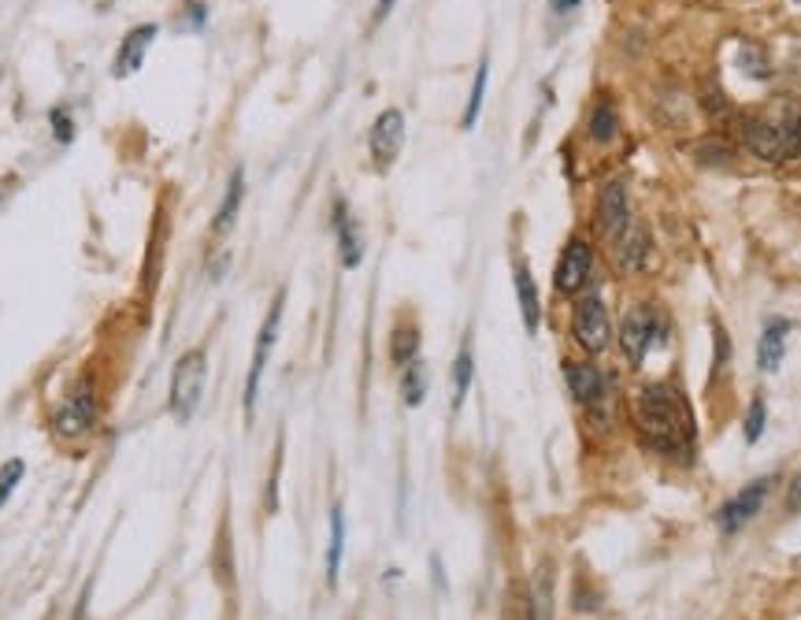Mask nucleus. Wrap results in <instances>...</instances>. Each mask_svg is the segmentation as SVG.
<instances>
[{
  "label": "nucleus",
  "instance_id": "18",
  "mask_svg": "<svg viewBox=\"0 0 801 620\" xmlns=\"http://www.w3.org/2000/svg\"><path fill=\"white\" fill-rule=\"evenodd\" d=\"M242 194H245V175L234 172L231 175V186H227V197H223L220 212H215V220H212V231L215 234H227L234 227V215H238V209H242Z\"/></svg>",
  "mask_w": 801,
  "mask_h": 620
},
{
  "label": "nucleus",
  "instance_id": "31",
  "mask_svg": "<svg viewBox=\"0 0 801 620\" xmlns=\"http://www.w3.org/2000/svg\"><path fill=\"white\" fill-rule=\"evenodd\" d=\"M575 4H582V0H553V8H557V12H568V8H575Z\"/></svg>",
  "mask_w": 801,
  "mask_h": 620
},
{
  "label": "nucleus",
  "instance_id": "4",
  "mask_svg": "<svg viewBox=\"0 0 801 620\" xmlns=\"http://www.w3.org/2000/svg\"><path fill=\"white\" fill-rule=\"evenodd\" d=\"M572 331H575V342H579L587 353H601L609 346L612 324H609V313H605V305H601L598 294H587L579 305H575Z\"/></svg>",
  "mask_w": 801,
  "mask_h": 620
},
{
  "label": "nucleus",
  "instance_id": "10",
  "mask_svg": "<svg viewBox=\"0 0 801 620\" xmlns=\"http://www.w3.org/2000/svg\"><path fill=\"white\" fill-rule=\"evenodd\" d=\"M624 223H631V209H627V178H612V183L601 190L598 197V234L612 238Z\"/></svg>",
  "mask_w": 801,
  "mask_h": 620
},
{
  "label": "nucleus",
  "instance_id": "24",
  "mask_svg": "<svg viewBox=\"0 0 801 620\" xmlns=\"http://www.w3.org/2000/svg\"><path fill=\"white\" fill-rule=\"evenodd\" d=\"M590 138L593 142H612V138H616V112H612V105H605V101H601L590 116Z\"/></svg>",
  "mask_w": 801,
  "mask_h": 620
},
{
  "label": "nucleus",
  "instance_id": "22",
  "mask_svg": "<svg viewBox=\"0 0 801 620\" xmlns=\"http://www.w3.org/2000/svg\"><path fill=\"white\" fill-rule=\"evenodd\" d=\"M416 353H420V331L416 327H398V331H393V346H390V356L398 364H412L416 361Z\"/></svg>",
  "mask_w": 801,
  "mask_h": 620
},
{
  "label": "nucleus",
  "instance_id": "27",
  "mask_svg": "<svg viewBox=\"0 0 801 620\" xmlns=\"http://www.w3.org/2000/svg\"><path fill=\"white\" fill-rule=\"evenodd\" d=\"M765 435V398H753L746 412V443H757Z\"/></svg>",
  "mask_w": 801,
  "mask_h": 620
},
{
  "label": "nucleus",
  "instance_id": "34",
  "mask_svg": "<svg viewBox=\"0 0 801 620\" xmlns=\"http://www.w3.org/2000/svg\"><path fill=\"white\" fill-rule=\"evenodd\" d=\"M798 4H801V0H798Z\"/></svg>",
  "mask_w": 801,
  "mask_h": 620
},
{
  "label": "nucleus",
  "instance_id": "26",
  "mask_svg": "<svg viewBox=\"0 0 801 620\" xmlns=\"http://www.w3.org/2000/svg\"><path fill=\"white\" fill-rule=\"evenodd\" d=\"M23 472H26V465L19 461V457H15V461H8L4 468H0V505H4L8 498H12V491L19 487V479H23Z\"/></svg>",
  "mask_w": 801,
  "mask_h": 620
},
{
  "label": "nucleus",
  "instance_id": "23",
  "mask_svg": "<svg viewBox=\"0 0 801 620\" xmlns=\"http://www.w3.org/2000/svg\"><path fill=\"white\" fill-rule=\"evenodd\" d=\"M471 372H475V361H471V350L464 346V350L457 353V364H453V409L464 406L468 387H471Z\"/></svg>",
  "mask_w": 801,
  "mask_h": 620
},
{
  "label": "nucleus",
  "instance_id": "13",
  "mask_svg": "<svg viewBox=\"0 0 801 620\" xmlns=\"http://www.w3.org/2000/svg\"><path fill=\"white\" fill-rule=\"evenodd\" d=\"M153 37H156V26H153V23H149V26H138V31H130L127 37H122V49H119V56H116V74H119V79H130V74H134V71H141L149 45H153Z\"/></svg>",
  "mask_w": 801,
  "mask_h": 620
},
{
  "label": "nucleus",
  "instance_id": "1",
  "mask_svg": "<svg viewBox=\"0 0 801 620\" xmlns=\"http://www.w3.org/2000/svg\"><path fill=\"white\" fill-rule=\"evenodd\" d=\"M638 431L664 454H680L694 443V417L672 387H646L635 398Z\"/></svg>",
  "mask_w": 801,
  "mask_h": 620
},
{
  "label": "nucleus",
  "instance_id": "3",
  "mask_svg": "<svg viewBox=\"0 0 801 620\" xmlns=\"http://www.w3.org/2000/svg\"><path fill=\"white\" fill-rule=\"evenodd\" d=\"M204 350H190L178 356L175 372H172V409L178 420H190L193 409L201 406V390H204Z\"/></svg>",
  "mask_w": 801,
  "mask_h": 620
},
{
  "label": "nucleus",
  "instance_id": "30",
  "mask_svg": "<svg viewBox=\"0 0 801 620\" xmlns=\"http://www.w3.org/2000/svg\"><path fill=\"white\" fill-rule=\"evenodd\" d=\"M393 4H398V0H379V8H375V23H382V19L390 15Z\"/></svg>",
  "mask_w": 801,
  "mask_h": 620
},
{
  "label": "nucleus",
  "instance_id": "2",
  "mask_svg": "<svg viewBox=\"0 0 801 620\" xmlns=\"http://www.w3.org/2000/svg\"><path fill=\"white\" fill-rule=\"evenodd\" d=\"M801 108L794 101H771L746 124V145L761 160H787L798 153Z\"/></svg>",
  "mask_w": 801,
  "mask_h": 620
},
{
  "label": "nucleus",
  "instance_id": "5",
  "mask_svg": "<svg viewBox=\"0 0 801 620\" xmlns=\"http://www.w3.org/2000/svg\"><path fill=\"white\" fill-rule=\"evenodd\" d=\"M97 420V398H93V383H79L74 394L56 412V431L63 438H82Z\"/></svg>",
  "mask_w": 801,
  "mask_h": 620
},
{
  "label": "nucleus",
  "instance_id": "15",
  "mask_svg": "<svg viewBox=\"0 0 801 620\" xmlns=\"http://www.w3.org/2000/svg\"><path fill=\"white\" fill-rule=\"evenodd\" d=\"M334 231H338V249H342V265L356 268L364 257V242H361V231H356V220L345 212V204L334 209Z\"/></svg>",
  "mask_w": 801,
  "mask_h": 620
},
{
  "label": "nucleus",
  "instance_id": "7",
  "mask_svg": "<svg viewBox=\"0 0 801 620\" xmlns=\"http://www.w3.org/2000/svg\"><path fill=\"white\" fill-rule=\"evenodd\" d=\"M404 145V116L398 108H386L372 127V160L375 167H390Z\"/></svg>",
  "mask_w": 801,
  "mask_h": 620
},
{
  "label": "nucleus",
  "instance_id": "9",
  "mask_svg": "<svg viewBox=\"0 0 801 620\" xmlns=\"http://www.w3.org/2000/svg\"><path fill=\"white\" fill-rule=\"evenodd\" d=\"M653 338H657V319L649 308H631V313L624 316V327H620V346H624V356L631 364H643V356L646 350L653 346Z\"/></svg>",
  "mask_w": 801,
  "mask_h": 620
},
{
  "label": "nucleus",
  "instance_id": "28",
  "mask_svg": "<svg viewBox=\"0 0 801 620\" xmlns=\"http://www.w3.org/2000/svg\"><path fill=\"white\" fill-rule=\"evenodd\" d=\"M52 127H56V134H60V142H71V134H74V127H71V119H68V112L63 108H52Z\"/></svg>",
  "mask_w": 801,
  "mask_h": 620
},
{
  "label": "nucleus",
  "instance_id": "12",
  "mask_svg": "<svg viewBox=\"0 0 801 620\" xmlns=\"http://www.w3.org/2000/svg\"><path fill=\"white\" fill-rule=\"evenodd\" d=\"M612 242H616V265L624 271H635L643 268L646 253H649V234L643 223H624L616 234H612Z\"/></svg>",
  "mask_w": 801,
  "mask_h": 620
},
{
  "label": "nucleus",
  "instance_id": "19",
  "mask_svg": "<svg viewBox=\"0 0 801 620\" xmlns=\"http://www.w3.org/2000/svg\"><path fill=\"white\" fill-rule=\"evenodd\" d=\"M531 620H553V572H550V565H542V572H534Z\"/></svg>",
  "mask_w": 801,
  "mask_h": 620
},
{
  "label": "nucleus",
  "instance_id": "8",
  "mask_svg": "<svg viewBox=\"0 0 801 620\" xmlns=\"http://www.w3.org/2000/svg\"><path fill=\"white\" fill-rule=\"evenodd\" d=\"M590 265H593V253L582 238H572L568 246H564L561 260H557V271H553V286L561 290V294H575L582 283H587L590 276Z\"/></svg>",
  "mask_w": 801,
  "mask_h": 620
},
{
  "label": "nucleus",
  "instance_id": "6",
  "mask_svg": "<svg viewBox=\"0 0 801 620\" xmlns=\"http://www.w3.org/2000/svg\"><path fill=\"white\" fill-rule=\"evenodd\" d=\"M282 302H286V297L279 294V297H275V305H271L268 319H263L260 335H257V350H252V364H249V383H245V409H249V412H252V406H257V387H260L263 364H268V356H271V346H275V338H279Z\"/></svg>",
  "mask_w": 801,
  "mask_h": 620
},
{
  "label": "nucleus",
  "instance_id": "14",
  "mask_svg": "<svg viewBox=\"0 0 801 620\" xmlns=\"http://www.w3.org/2000/svg\"><path fill=\"white\" fill-rule=\"evenodd\" d=\"M564 379H568V390L579 406H593V401L601 398V387H605V379H601V372L593 369V364L568 361L564 364Z\"/></svg>",
  "mask_w": 801,
  "mask_h": 620
},
{
  "label": "nucleus",
  "instance_id": "33",
  "mask_svg": "<svg viewBox=\"0 0 801 620\" xmlns=\"http://www.w3.org/2000/svg\"><path fill=\"white\" fill-rule=\"evenodd\" d=\"M798 79H801V60H798Z\"/></svg>",
  "mask_w": 801,
  "mask_h": 620
},
{
  "label": "nucleus",
  "instance_id": "11",
  "mask_svg": "<svg viewBox=\"0 0 801 620\" xmlns=\"http://www.w3.org/2000/svg\"><path fill=\"white\" fill-rule=\"evenodd\" d=\"M768 487H771V479H757V483H750L742 494H734L731 502L720 510V516H716V520H720V528H723V531H739L742 524L753 520L761 505H765Z\"/></svg>",
  "mask_w": 801,
  "mask_h": 620
},
{
  "label": "nucleus",
  "instance_id": "29",
  "mask_svg": "<svg viewBox=\"0 0 801 620\" xmlns=\"http://www.w3.org/2000/svg\"><path fill=\"white\" fill-rule=\"evenodd\" d=\"M790 510H801V476L790 483Z\"/></svg>",
  "mask_w": 801,
  "mask_h": 620
},
{
  "label": "nucleus",
  "instance_id": "17",
  "mask_svg": "<svg viewBox=\"0 0 801 620\" xmlns=\"http://www.w3.org/2000/svg\"><path fill=\"white\" fill-rule=\"evenodd\" d=\"M787 331L790 327L784 319H776V324L765 327V335H761V346H757V364L761 372H776L779 364H784V353H787Z\"/></svg>",
  "mask_w": 801,
  "mask_h": 620
},
{
  "label": "nucleus",
  "instance_id": "16",
  "mask_svg": "<svg viewBox=\"0 0 801 620\" xmlns=\"http://www.w3.org/2000/svg\"><path fill=\"white\" fill-rule=\"evenodd\" d=\"M516 297H520V313H523V327L527 331H539L542 324V302H539V286H534L531 271L523 265H516Z\"/></svg>",
  "mask_w": 801,
  "mask_h": 620
},
{
  "label": "nucleus",
  "instance_id": "21",
  "mask_svg": "<svg viewBox=\"0 0 801 620\" xmlns=\"http://www.w3.org/2000/svg\"><path fill=\"white\" fill-rule=\"evenodd\" d=\"M401 394H404V406H420L423 394H427V372H423V364H420V361L404 364Z\"/></svg>",
  "mask_w": 801,
  "mask_h": 620
},
{
  "label": "nucleus",
  "instance_id": "32",
  "mask_svg": "<svg viewBox=\"0 0 801 620\" xmlns=\"http://www.w3.org/2000/svg\"><path fill=\"white\" fill-rule=\"evenodd\" d=\"M111 4V0H101V8H108Z\"/></svg>",
  "mask_w": 801,
  "mask_h": 620
},
{
  "label": "nucleus",
  "instance_id": "20",
  "mask_svg": "<svg viewBox=\"0 0 801 620\" xmlns=\"http://www.w3.org/2000/svg\"><path fill=\"white\" fill-rule=\"evenodd\" d=\"M342 547H345V520L342 510L331 513V550H327V580H338V569H342Z\"/></svg>",
  "mask_w": 801,
  "mask_h": 620
},
{
  "label": "nucleus",
  "instance_id": "25",
  "mask_svg": "<svg viewBox=\"0 0 801 620\" xmlns=\"http://www.w3.org/2000/svg\"><path fill=\"white\" fill-rule=\"evenodd\" d=\"M486 71H490V63L483 60V63H479V71H475V82H471V97H468V108H464V130H468V127H475V119H479V108H483V93H486Z\"/></svg>",
  "mask_w": 801,
  "mask_h": 620
}]
</instances>
